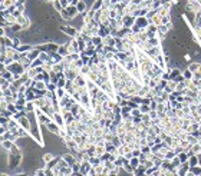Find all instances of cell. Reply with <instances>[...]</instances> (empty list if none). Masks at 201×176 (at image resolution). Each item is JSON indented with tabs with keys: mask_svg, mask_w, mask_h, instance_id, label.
Instances as JSON below:
<instances>
[{
	"mask_svg": "<svg viewBox=\"0 0 201 176\" xmlns=\"http://www.w3.org/2000/svg\"><path fill=\"white\" fill-rule=\"evenodd\" d=\"M52 120H53L55 123H58L60 128H65V125H66V122H65V119H63L62 112H55V113H53V116H52Z\"/></svg>",
	"mask_w": 201,
	"mask_h": 176,
	"instance_id": "4",
	"label": "cell"
},
{
	"mask_svg": "<svg viewBox=\"0 0 201 176\" xmlns=\"http://www.w3.org/2000/svg\"><path fill=\"white\" fill-rule=\"evenodd\" d=\"M201 79V65H200V67L194 72V80H200Z\"/></svg>",
	"mask_w": 201,
	"mask_h": 176,
	"instance_id": "46",
	"label": "cell"
},
{
	"mask_svg": "<svg viewBox=\"0 0 201 176\" xmlns=\"http://www.w3.org/2000/svg\"><path fill=\"white\" fill-rule=\"evenodd\" d=\"M59 1H60V4L63 6V9H66V7L71 4V1H69V0H59Z\"/></svg>",
	"mask_w": 201,
	"mask_h": 176,
	"instance_id": "51",
	"label": "cell"
},
{
	"mask_svg": "<svg viewBox=\"0 0 201 176\" xmlns=\"http://www.w3.org/2000/svg\"><path fill=\"white\" fill-rule=\"evenodd\" d=\"M52 4H53V9H55L58 13H60V12L63 10V6L60 4V1H59V0H53V1H52Z\"/></svg>",
	"mask_w": 201,
	"mask_h": 176,
	"instance_id": "31",
	"label": "cell"
},
{
	"mask_svg": "<svg viewBox=\"0 0 201 176\" xmlns=\"http://www.w3.org/2000/svg\"><path fill=\"white\" fill-rule=\"evenodd\" d=\"M178 156H180V159H181V162H182V163H184V162H188V159H190V155H188V152H187V150H182Z\"/></svg>",
	"mask_w": 201,
	"mask_h": 176,
	"instance_id": "34",
	"label": "cell"
},
{
	"mask_svg": "<svg viewBox=\"0 0 201 176\" xmlns=\"http://www.w3.org/2000/svg\"><path fill=\"white\" fill-rule=\"evenodd\" d=\"M157 106H158V103L152 99V102H151V105H150V107H151V110H157Z\"/></svg>",
	"mask_w": 201,
	"mask_h": 176,
	"instance_id": "50",
	"label": "cell"
},
{
	"mask_svg": "<svg viewBox=\"0 0 201 176\" xmlns=\"http://www.w3.org/2000/svg\"><path fill=\"white\" fill-rule=\"evenodd\" d=\"M76 7H78L79 13H82V16H83V13L88 12V6H86V1H85V0H79V1L76 3Z\"/></svg>",
	"mask_w": 201,
	"mask_h": 176,
	"instance_id": "17",
	"label": "cell"
},
{
	"mask_svg": "<svg viewBox=\"0 0 201 176\" xmlns=\"http://www.w3.org/2000/svg\"><path fill=\"white\" fill-rule=\"evenodd\" d=\"M108 35H111V26L109 24H101V27H99V36L101 37H105Z\"/></svg>",
	"mask_w": 201,
	"mask_h": 176,
	"instance_id": "12",
	"label": "cell"
},
{
	"mask_svg": "<svg viewBox=\"0 0 201 176\" xmlns=\"http://www.w3.org/2000/svg\"><path fill=\"white\" fill-rule=\"evenodd\" d=\"M62 115H63V119H65L66 123H68V122H72V120L75 119V115H73L71 110H65V112H62Z\"/></svg>",
	"mask_w": 201,
	"mask_h": 176,
	"instance_id": "21",
	"label": "cell"
},
{
	"mask_svg": "<svg viewBox=\"0 0 201 176\" xmlns=\"http://www.w3.org/2000/svg\"><path fill=\"white\" fill-rule=\"evenodd\" d=\"M33 47L35 46H32V44H29V43H22L17 47V52H20V53H29Z\"/></svg>",
	"mask_w": 201,
	"mask_h": 176,
	"instance_id": "15",
	"label": "cell"
},
{
	"mask_svg": "<svg viewBox=\"0 0 201 176\" xmlns=\"http://www.w3.org/2000/svg\"><path fill=\"white\" fill-rule=\"evenodd\" d=\"M17 122H19V125H20L23 129H26L27 132H30V129H32V123H30V120H29L27 115H26V116H22Z\"/></svg>",
	"mask_w": 201,
	"mask_h": 176,
	"instance_id": "5",
	"label": "cell"
},
{
	"mask_svg": "<svg viewBox=\"0 0 201 176\" xmlns=\"http://www.w3.org/2000/svg\"><path fill=\"white\" fill-rule=\"evenodd\" d=\"M62 158H63V159H65V160H66V162H68V163H69L71 166H72L73 163H76V162H78V160H76V158H75V156H73L72 153H65V155H63Z\"/></svg>",
	"mask_w": 201,
	"mask_h": 176,
	"instance_id": "20",
	"label": "cell"
},
{
	"mask_svg": "<svg viewBox=\"0 0 201 176\" xmlns=\"http://www.w3.org/2000/svg\"><path fill=\"white\" fill-rule=\"evenodd\" d=\"M13 4H14V0H1V10H7Z\"/></svg>",
	"mask_w": 201,
	"mask_h": 176,
	"instance_id": "27",
	"label": "cell"
},
{
	"mask_svg": "<svg viewBox=\"0 0 201 176\" xmlns=\"http://www.w3.org/2000/svg\"><path fill=\"white\" fill-rule=\"evenodd\" d=\"M62 175H73V169L72 166H66L62 169Z\"/></svg>",
	"mask_w": 201,
	"mask_h": 176,
	"instance_id": "41",
	"label": "cell"
},
{
	"mask_svg": "<svg viewBox=\"0 0 201 176\" xmlns=\"http://www.w3.org/2000/svg\"><path fill=\"white\" fill-rule=\"evenodd\" d=\"M13 39V47L14 49H17L20 44H22V40H20V37H12Z\"/></svg>",
	"mask_w": 201,
	"mask_h": 176,
	"instance_id": "45",
	"label": "cell"
},
{
	"mask_svg": "<svg viewBox=\"0 0 201 176\" xmlns=\"http://www.w3.org/2000/svg\"><path fill=\"white\" fill-rule=\"evenodd\" d=\"M141 152H142V153H148V152H151V146H148V145H147V146H142V147H141Z\"/></svg>",
	"mask_w": 201,
	"mask_h": 176,
	"instance_id": "49",
	"label": "cell"
},
{
	"mask_svg": "<svg viewBox=\"0 0 201 176\" xmlns=\"http://www.w3.org/2000/svg\"><path fill=\"white\" fill-rule=\"evenodd\" d=\"M59 30L63 32L65 35L71 36V37H75V36L79 33V29L75 27V26H60V24H59Z\"/></svg>",
	"mask_w": 201,
	"mask_h": 176,
	"instance_id": "2",
	"label": "cell"
},
{
	"mask_svg": "<svg viewBox=\"0 0 201 176\" xmlns=\"http://www.w3.org/2000/svg\"><path fill=\"white\" fill-rule=\"evenodd\" d=\"M86 76H83V75H78L76 77H75V80H73V83H75V86L76 88H82V86H86Z\"/></svg>",
	"mask_w": 201,
	"mask_h": 176,
	"instance_id": "8",
	"label": "cell"
},
{
	"mask_svg": "<svg viewBox=\"0 0 201 176\" xmlns=\"http://www.w3.org/2000/svg\"><path fill=\"white\" fill-rule=\"evenodd\" d=\"M53 159H55V156H53L50 152H46V153L42 156V160H43L45 163H49V162H50V160H53Z\"/></svg>",
	"mask_w": 201,
	"mask_h": 176,
	"instance_id": "29",
	"label": "cell"
},
{
	"mask_svg": "<svg viewBox=\"0 0 201 176\" xmlns=\"http://www.w3.org/2000/svg\"><path fill=\"white\" fill-rule=\"evenodd\" d=\"M135 23H137L139 27H147V26L150 24V20L147 19V16H138L137 20H135Z\"/></svg>",
	"mask_w": 201,
	"mask_h": 176,
	"instance_id": "11",
	"label": "cell"
},
{
	"mask_svg": "<svg viewBox=\"0 0 201 176\" xmlns=\"http://www.w3.org/2000/svg\"><path fill=\"white\" fill-rule=\"evenodd\" d=\"M190 163L188 162H184V163H181L178 168H177V175H187L188 172H190Z\"/></svg>",
	"mask_w": 201,
	"mask_h": 176,
	"instance_id": "7",
	"label": "cell"
},
{
	"mask_svg": "<svg viewBox=\"0 0 201 176\" xmlns=\"http://www.w3.org/2000/svg\"><path fill=\"white\" fill-rule=\"evenodd\" d=\"M145 171H147V168L144 165H139L137 169H134V173L132 175H145Z\"/></svg>",
	"mask_w": 201,
	"mask_h": 176,
	"instance_id": "30",
	"label": "cell"
},
{
	"mask_svg": "<svg viewBox=\"0 0 201 176\" xmlns=\"http://www.w3.org/2000/svg\"><path fill=\"white\" fill-rule=\"evenodd\" d=\"M182 75V70L181 69H178L177 66L175 67H172V70L169 72V79H172V80H175L178 76H181Z\"/></svg>",
	"mask_w": 201,
	"mask_h": 176,
	"instance_id": "16",
	"label": "cell"
},
{
	"mask_svg": "<svg viewBox=\"0 0 201 176\" xmlns=\"http://www.w3.org/2000/svg\"><path fill=\"white\" fill-rule=\"evenodd\" d=\"M10 29H12L13 32H20V30H23V26H22V24H19V23H14V24H12V26H10Z\"/></svg>",
	"mask_w": 201,
	"mask_h": 176,
	"instance_id": "43",
	"label": "cell"
},
{
	"mask_svg": "<svg viewBox=\"0 0 201 176\" xmlns=\"http://www.w3.org/2000/svg\"><path fill=\"white\" fill-rule=\"evenodd\" d=\"M89 163H91L92 166H98L99 163H102V159H101L99 156H91V159H89Z\"/></svg>",
	"mask_w": 201,
	"mask_h": 176,
	"instance_id": "26",
	"label": "cell"
},
{
	"mask_svg": "<svg viewBox=\"0 0 201 176\" xmlns=\"http://www.w3.org/2000/svg\"><path fill=\"white\" fill-rule=\"evenodd\" d=\"M191 152H193L194 155H200V153H201V143H200V142H197V143L191 145Z\"/></svg>",
	"mask_w": 201,
	"mask_h": 176,
	"instance_id": "25",
	"label": "cell"
},
{
	"mask_svg": "<svg viewBox=\"0 0 201 176\" xmlns=\"http://www.w3.org/2000/svg\"><path fill=\"white\" fill-rule=\"evenodd\" d=\"M139 109H141V113H150V110H151L150 105H145V103L139 105Z\"/></svg>",
	"mask_w": 201,
	"mask_h": 176,
	"instance_id": "40",
	"label": "cell"
},
{
	"mask_svg": "<svg viewBox=\"0 0 201 176\" xmlns=\"http://www.w3.org/2000/svg\"><path fill=\"white\" fill-rule=\"evenodd\" d=\"M182 76H184L187 80H188V79H194V73H193L188 67H187L185 70H182Z\"/></svg>",
	"mask_w": 201,
	"mask_h": 176,
	"instance_id": "33",
	"label": "cell"
},
{
	"mask_svg": "<svg viewBox=\"0 0 201 176\" xmlns=\"http://www.w3.org/2000/svg\"><path fill=\"white\" fill-rule=\"evenodd\" d=\"M58 53H59V54H62L63 57H65V56H68V54H69L68 43H65V44H59V50H58Z\"/></svg>",
	"mask_w": 201,
	"mask_h": 176,
	"instance_id": "22",
	"label": "cell"
},
{
	"mask_svg": "<svg viewBox=\"0 0 201 176\" xmlns=\"http://www.w3.org/2000/svg\"><path fill=\"white\" fill-rule=\"evenodd\" d=\"M55 94H56V97L60 100V99H62V97H65L68 93H66V89H65V88H58V89H56V92H55Z\"/></svg>",
	"mask_w": 201,
	"mask_h": 176,
	"instance_id": "24",
	"label": "cell"
},
{
	"mask_svg": "<svg viewBox=\"0 0 201 176\" xmlns=\"http://www.w3.org/2000/svg\"><path fill=\"white\" fill-rule=\"evenodd\" d=\"M154 100H155V102H157V103H164V102H165V100H164V99H162V96H161L160 93H158V94H157V96H155V97H154Z\"/></svg>",
	"mask_w": 201,
	"mask_h": 176,
	"instance_id": "48",
	"label": "cell"
},
{
	"mask_svg": "<svg viewBox=\"0 0 201 176\" xmlns=\"http://www.w3.org/2000/svg\"><path fill=\"white\" fill-rule=\"evenodd\" d=\"M89 70H91V67H89V65H83V66L80 67V75H83V76H88V73H89Z\"/></svg>",
	"mask_w": 201,
	"mask_h": 176,
	"instance_id": "39",
	"label": "cell"
},
{
	"mask_svg": "<svg viewBox=\"0 0 201 176\" xmlns=\"http://www.w3.org/2000/svg\"><path fill=\"white\" fill-rule=\"evenodd\" d=\"M102 6H104V0H95V1H93V4H92V9L96 12V10H101V9H102Z\"/></svg>",
	"mask_w": 201,
	"mask_h": 176,
	"instance_id": "32",
	"label": "cell"
},
{
	"mask_svg": "<svg viewBox=\"0 0 201 176\" xmlns=\"http://www.w3.org/2000/svg\"><path fill=\"white\" fill-rule=\"evenodd\" d=\"M43 1H45V3H52L53 0H43Z\"/></svg>",
	"mask_w": 201,
	"mask_h": 176,
	"instance_id": "55",
	"label": "cell"
},
{
	"mask_svg": "<svg viewBox=\"0 0 201 176\" xmlns=\"http://www.w3.org/2000/svg\"><path fill=\"white\" fill-rule=\"evenodd\" d=\"M26 110H27V113H30V112H35V110H36L35 102H27V103H26Z\"/></svg>",
	"mask_w": 201,
	"mask_h": 176,
	"instance_id": "36",
	"label": "cell"
},
{
	"mask_svg": "<svg viewBox=\"0 0 201 176\" xmlns=\"http://www.w3.org/2000/svg\"><path fill=\"white\" fill-rule=\"evenodd\" d=\"M165 90H167L168 93H172V92H175V90H177V80H172V79H169V80L167 82Z\"/></svg>",
	"mask_w": 201,
	"mask_h": 176,
	"instance_id": "13",
	"label": "cell"
},
{
	"mask_svg": "<svg viewBox=\"0 0 201 176\" xmlns=\"http://www.w3.org/2000/svg\"><path fill=\"white\" fill-rule=\"evenodd\" d=\"M172 1H174V4H180L181 3V0H172Z\"/></svg>",
	"mask_w": 201,
	"mask_h": 176,
	"instance_id": "54",
	"label": "cell"
},
{
	"mask_svg": "<svg viewBox=\"0 0 201 176\" xmlns=\"http://www.w3.org/2000/svg\"><path fill=\"white\" fill-rule=\"evenodd\" d=\"M35 175H45V168H42V169H35Z\"/></svg>",
	"mask_w": 201,
	"mask_h": 176,
	"instance_id": "52",
	"label": "cell"
},
{
	"mask_svg": "<svg viewBox=\"0 0 201 176\" xmlns=\"http://www.w3.org/2000/svg\"><path fill=\"white\" fill-rule=\"evenodd\" d=\"M131 115H132V116H142V113H141V109H139V106H138V107H134V109L131 110Z\"/></svg>",
	"mask_w": 201,
	"mask_h": 176,
	"instance_id": "44",
	"label": "cell"
},
{
	"mask_svg": "<svg viewBox=\"0 0 201 176\" xmlns=\"http://www.w3.org/2000/svg\"><path fill=\"white\" fill-rule=\"evenodd\" d=\"M66 10H68V13H69V16H71V19H72V20H73V19L79 14V10H78L76 4H69V6L66 7Z\"/></svg>",
	"mask_w": 201,
	"mask_h": 176,
	"instance_id": "9",
	"label": "cell"
},
{
	"mask_svg": "<svg viewBox=\"0 0 201 176\" xmlns=\"http://www.w3.org/2000/svg\"><path fill=\"white\" fill-rule=\"evenodd\" d=\"M190 172L193 173V176H198V175H201V165H196V166H191V168H190Z\"/></svg>",
	"mask_w": 201,
	"mask_h": 176,
	"instance_id": "28",
	"label": "cell"
},
{
	"mask_svg": "<svg viewBox=\"0 0 201 176\" xmlns=\"http://www.w3.org/2000/svg\"><path fill=\"white\" fill-rule=\"evenodd\" d=\"M102 43L105 44V46H108V47H112V46H115L117 40H115V37L112 35H108V36L102 37Z\"/></svg>",
	"mask_w": 201,
	"mask_h": 176,
	"instance_id": "10",
	"label": "cell"
},
{
	"mask_svg": "<svg viewBox=\"0 0 201 176\" xmlns=\"http://www.w3.org/2000/svg\"><path fill=\"white\" fill-rule=\"evenodd\" d=\"M40 52H42V50H39V49H38V47L35 46V47H33V49H32V50L29 52V54H27V56H29V57L32 59V62H33L35 59H38V57L40 56Z\"/></svg>",
	"mask_w": 201,
	"mask_h": 176,
	"instance_id": "19",
	"label": "cell"
},
{
	"mask_svg": "<svg viewBox=\"0 0 201 176\" xmlns=\"http://www.w3.org/2000/svg\"><path fill=\"white\" fill-rule=\"evenodd\" d=\"M102 43V37L98 35V36H92V44H95V46H98V44Z\"/></svg>",
	"mask_w": 201,
	"mask_h": 176,
	"instance_id": "42",
	"label": "cell"
},
{
	"mask_svg": "<svg viewBox=\"0 0 201 176\" xmlns=\"http://www.w3.org/2000/svg\"><path fill=\"white\" fill-rule=\"evenodd\" d=\"M10 85H12V82L10 80H7V79H3L1 77V82H0V89L3 90V89H9L10 88Z\"/></svg>",
	"mask_w": 201,
	"mask_h": 176,
	"instance_id": "35",
	"label": "cell"
},
{
	"mask_svg": "<svg viewBox=\"0 0 201 176\" xmlns=\"http://www.w3.org/2000/svg\"><path fill=\"white\" fill-rule=\"evenodd\" d=\"M188 163H190V166L200 165V158H198V155H193V156H190V159H188Z\"/></svg>",
	"mask_w": 201,
	"mask_h": 176,
	"instance_id": "23",
	"label": "cell"
},
{
	"mask_svg": "<svg viewBox=\"0 0 201 176\" xmlns=\"http://www.w3.org/2000/svg\"><path fill=\"white\" fill-rule=\"evenodd\" d=\"M13 146H14V142H13V140H10V139H4V140H1V147H3L4 150H10Z\"/></svg>",
	"mask_w": 201,
	"mask_h": 176,
	"instance_id": "18",
	"label": "cell"
},
{
	"mask_svg": "<svg viewBox=\"0 0 201 176\" xmlns=\"http://www.w3.org/2000/svg\"><path fill=\"white\" fill-rule=\"evenodd\" d=\"M59 14H60V17H62V19H63V20H72V19H71V16H69V13H68V10H66V9H63V10H62V12H60V13H59Z\"/></svg>",
	"mask_w": 201,
	"mask_h": 176,
	"instance_id": "38",
	"label": "cell"
},
{
	"mask_svg": "<svg viewBox=\"0 0 201 176\" xmlns=\"http://www.w3.org/2000/svg\"><path fill=\"white\" fill-rule=\"evenodd\" d=\"M200 65H201L200 62H193V63H190V65H188V69H190V70L194 73V72H196V70L200 67Z\"/></svg>",
	"mask_w": 201,
	"mask_h": 176,
	"instance_id": "37",
	"label": "cell"
},
{
	"mask_svg": "<svg viewBox=\"0 0 201 176\" xmlns=\"http://www.w3.org/2000/svg\"><path fill=\"white\" fill-rule=\"evenodd\" d=\"M46 128H47V130H49V132H52L53 135H56V136H59L60 129H62V128H60L58 123H55L53 120H52V122H49V123L46 125Z\"/></svg>",
	"mask_w": 201,
	"mask_h": 176,
	"instance_id": "6",
	"label": "cell"
},
{
	"mask_svg": "<svg viewBox=\"0 0 201 176\" xmlns=\"http://www.w3.org/2000/svg\"><path fill=\"white\" fill-rule=\"evenodd\" d=\"M63 73H65V76H66V79H68V80H75V77L79 75L76 70H71V69H65V70H63Z\"/></svg>",
	"mask_w": 201,
	"mask_h": 176,
	"instance_id": "14",
	"label": "cell"
},
{
	"mask_svg": "<svg viewBox=\"0 0 201 176\" xmlns=\"http://www.w3.org/2000/svg\"><path fill=\"white\" fill-rule=\"evenodd\" d=\"M109 10L108 9H101V10H96L95 12V20L99 23V24H109Z\"/></svg>",
	"mask_w": 201,
	"mask_h": 176,
	"instance_id": "1",
	"label": "cell"
},
{
	"mask_svg": "<svg viewBox=\"0 0 201 176\" xmlns=\"http://www.w3.org/2000/svg\"><path fill=\"white\" fill-rule=\"evenodd\" d=\"M122 20H123V24H125V27L131 29V27L135 24V20H137V17H135L134 14H123V16H122Z\"/></svg>",
	"mask_w": 201,
	"mask_h": 176,
	"instance_id": "3",
	"label": "cell"
},
{
	"mask_svg": "<svg viewBox=\"0 0 201 176\" xmlns=\"http://www.w3.org/2000/svg\"><path fill=\"white\" fill-rule=\"evenodd\" d=\"M197 86H198V90L201 92V79L200 80H197Z\"/></svg>",
	"mask_w": 201,
	"mask_h": 176,
	"instance_id": "53",
	"label": "cell"
},
{
	"mask_svg": "<svg viewBox=\"0 0 201 176\" xmlns=\"http://www.w3.org/2000/svg\"><path fill=\"white\" fill-rule=\"evenodd\" d=\"M158 115H160V113H158L157 110H150V116H151V119H152V120L158 119Z\"/></svg>",
	"mask_w": 201,
	"mask_h": 176,
	"instance_id": "47",
	"label": "cell"
}]
</instances>
